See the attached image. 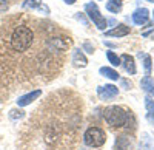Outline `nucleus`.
<instances>
[{
    "label": "nucleus",
    "mask_w": 154,
    "mask_h": 150,
    "mask_svg": "<svg viewBox=\"0 0 154 150\" xmlns=\"http://www.w3.org/2000/svg\"><path fill=\"white\" fill-rule=\"evenodd\" d=\"M34 42H35V34H34L32 28L28 27L26 23L17 25L11 33L9 43H11V48L17 53L28 51V49L34 45Z\"/></svg>",
    "instance_id": "nucleus-1"
},
{
    "label": "nucleus",
    "mask_w": 154,
    "mask_h": 150,
    "mask_svg": "<svg viewBox=\"0 0 154 150\" xmlns=\"http://www.w3.org/2000/svg\"><path fill=\"white\" fill-rule=\"evenodd\" d=\"M103 116H105V121L108 122V126H111V127H123L128 122L130 111H125L122 107H117V105H111V107L105 108Z\"/></svg>",
    "instance_id": "nucleus-2"
},
{
    "label": "nucleus",
    "mask_w": 154,
    "mask_h": 150,
    "mask_svg": "<svg viewBox=\"0 0 154 150\" xmlns=\"http://www.w3.org/2000/svg\"><path fill=\"white\" fill-rule=\"evenodd\" d=\"M83 141L89 147H100V145L105 144L106 136H105V132L102 129H99V127H89L85 132V135H83Z\"/></svg>",
    "instance_id": "nucleus-3"
},
{
    "label": "nucleus",
    "mask_w": 154,
    "mask_h": 150,
    "mask_svg": "<svg viewBox=\"0 0 154 150\" xmlns=\"http://www.w3.org/2000/svg\"><path fill=\"white\" fill-rule=\"evenodd\" d=\"M85 11H86V14H88V17L91 19L93 22H94V25L99 28V30H105L106 28V19L100 14V11H99V8H97V5L96 3H86L85 5Z\"/></svg>",
    "instance_id": "nucleus-4"
},
{
    "label": "nucleus",
    "mask_w": 154,
    "mask_h": 150,
    "mask_svg": "<svg viewBox=\"0 0 154 150\" xmlns=\"http://www.w3.org/2000/svg\"><path fill=\"white\" fill-rule=\"evenodd\" d=\"M97 94L102 101H108V99H112L119 94V88L116 85H105V87H99L97 88Z\"/></svg>",
    "instance_id": "nucleus-5"
},
{
    "label": "nucleus",
    "mask_w": 154,
    "mask_h": 150,
    "mask_svg": "<svg viewBox=\"0 0 154 150\" xmlns=\"http://www.w3.org/2000/svg\"><path fill=\"white\" fill-rule=\"evenodd\" d=\"M42 94V90H34V91H31V93H28V94H23V96H20L19 99H17V105L19 107H26V105H29L32 101H35V99Z\"/></svg>",
    "instance_id": "nucleus-6"
},
{
    "label": "nucleus",
    "mask_w": 154,
    "mask_h": 150,
    "mask_svg": "<svg viewBox=\"0 0 154 150\" xmlns=\"http://www.w3.org/2000/svg\"><path fill=\"white\" fill-rule=\"evenodd\" d=\"M148 17H149V11L146 8H139L134 11V14H133V20L134 23L137 25H143L148 22Z\"/></svg>",
    "instance_id": "nucleus-7"
},
{
    "label": "nucleus",
    "mask_w": 154,
    "mask_h": 150,
    "mask_svg": "<svg viewBox=\"0 0 154 150\" xmlns=\"http://www.w3.org/2000/svg\"><path fill=\"white\" fill-rule=\"evenodd\" d=\"M120 62H122V65L125 68L126 73H130V74H134L136 73V64H134V57L130 56V54H123L120 57Z\"/></svg>",
    "instance_id": "nucleus-8"
},
{
    "label": "nucleus",
    "mask_w": 154,
    "mask_h": 150,
    "mask_svg": "<svg viewBox=\"0 0 154 150\" xmlns=\"http://www.w3.org/2000/svg\"><path fill=\"white\" fill-rule=\"evenodd\" d=\"M126 34H130V27H125V25H117L114 30L105 33L106 37H123Z\"/></svg>",
    "instance_id": "nucleus-9"
},
{
    "label": "nucleus",
    "mask_w": 154,
    "mask_h": 150,
    "mask_svg": "<svg viewBox=\"0 0 154 150\" xmlns=\"http://www.w3.org/2000/svg\"><path fill=\"white\" fill-rule=\"evenodd\" d=\"M72 64L75 67H86L88 60H86L85 54L82 53V49H74V53H72Z\"/></svg>",
    "instance_id": "nucleus-10"
},
{
    "label": "nucleus",
    "mask_w": 154,
    "mask_h": 150,
    "mask_svg": "<svg viewBox=\"0 0 154 150\" xmlns=\"http://www.w3.org/2000/svg\"><path fill=\"white\" fill-rule=\"evenodd\" d=\"M130 147H131V139L128 136H120L116 141V150H128Z\"/></svg>",
    "instance_id": "nucleus-11"
},
{
    "label": "nucleus",
    "mask_w": 154,
    "mask_h": 150,
    "mask_svg": "<svg viewBox=\"0 0 154 150\" xmlns=\"http://www.w3.org/2000/svg\"><path fill=\"white\" fill-rule=\"evenodd\" d=\"M106 9L109 12H114V14L120 12L122 11V0H109V2H106Z\"/></svg>",
    "instance_id": "nucleus-12"
},
{
    "label": "nucleus",
    "mask_w": 154,
    "mask_h": 150,
    "mask_svg": "<svg viewBox=\"0 0 154 150\" xmlns=\"http://www.w3.org/2000/svg\"><path fill=\"white\" fill-rule=\"evenodd\" d=\"M100 74H103V76H106L108 79H112V81H117L120 78L119 73L116 70H112V68H109V67H102L100 68Z\"/></svg>",
    "instance_id": "nucleus-13"
},
{
    "label": "nucleus",
    "mask_w": 154,
    "mask_h": 150,
    "mask_svg": "<svg viewBox=\"0 0 154 150\" xmlns=\"http://www.w3.org/2000/svg\"><path fill=\"white\" fill-rule=\"evenodd\" d=\"M140 87H142L145 91H148V93H154V82H152V79L149 76H145L142 81H140Z\"/></svg>",
    "instance_id": "nucleus-14"
},
{
    "label": "nucleus",
    "mask_w": 154,
    "mask_h": 150,
    "mask_svg": "<svg viewBox=\"0 0 154 150\" xmlns=\"http://www.w3.org/2000/svg\"><path fill=\"white\" fill-rule=\"evenodd\" d=\"M145 107L148 110V119L151 122H154V101L152 99H149V97L145 99Z\"/></svg>",
    "instance_id": "nucleus-15"
},
{
    "label": "nucleus",
    "mask_w": 154,
    "mask_h": 150,
    "mask_svg": "<svg viewBox=\"0 0 154 150\" xmlns=\"http://www.w3.org/2000/svg\"><path fill=\"white\" fill-rule=\"evenodd\" d=\"M42 0H25L23 2V8L25 9H35V8H40Z\"/></svg>",
    "instance_id": "nucleus-16"
},
{
    "label": "nucleus",
    "mask_w": 154,
    "mask_h": 150,
    "mask_svg": "<svg viewBox=\"0 0 154 150\" xmlns=\"http://www.w3.org/2000/svg\"><path fill=\"white\" fill-rule=\"evenodd\" d=\"M106 57H108V60L111 62L112 65H120V57L116 54V53H112V51H106Z\"/></svg>",
    "instance_id": "nucleus-17"
},
{
    "label": "nucleus",
    "mask_w": 154,
    "mask_h": 150,
    "mask_svg": "<svg viewBox=\"0 0 154 150\" xmlns=\"http://www.w3.org/2000/svg\"><path fill=\"white\" fill-rule=\"evenodd\" d=\"M145 60H143V67H145V71H146V76H149L151 73V57L148 54H143Z\"/></svg>",
    "instance_id": "nucleus-18"
},
{
    "label": "nucleus",
    "mask_w": 154,
    "mask_h": 150,
    "mask_svg": "<svg viewBox=\"0 0 154 150\" xmlns=\"http://www.w3.org/2000/svg\"><path fill=\"white\" fill-rule=\"evenodd\" d=\"M9 116H11L12 119H17V118L22 119V118L25 116V113H23V111H20V110H19V111H17V110H11V111H9Z\"/></svg>",
    "instance_id": "nucleus-19"
},
{
    "label": "nucleus",
    "mask_w": 154,
    "mask_h": 150,
    "mask_svg": "<svg viewBox=\"0 0 154 150\" xmlns=\"http://www.w3.org/2000/svg\"><path fill=\"white\" fill-rule=\"evenodd\" d=\"M8 9V2L6 0H0V12H5Z\"/></svg>",
    "instance_id": "nucleus-20"
},
{
    "label": "nucleus",
    "mask_w": 154,
    "mask_h": 150,
    "mask_svg": "<svg viewBox=\"0 0 154 150\" xmlns=\"http://www.w3.org/2000/svg\"><path fill=\"white\" fill-rule=\"evenodd\" d=\"M85 48L88 49V53H93V51H94V48H93L91 45H89V43H85Z\"/></svg>",
    "instance_id": "nucleus-21"
},
{
    "label": "nucleus",
    "mask_w": 154,
    "mask_h": 150,
    "mask_svg": "<svg viewBox=\"0 0 154 150\" xmlns=\"http://www.w3.org/2000/svg\"><path fill=\"white\" fill-rule=\"evenodd\" d=\"M140 150H152V148H151V145H149V144H146V145H143V144H142V145H140Z\"/></svg>",
    "instance_id": "nucleus-22"
},
{
    "label": "nucleus",
    "mask_w": 154,
    "mask_h": 150,
    "mask_svg": "<svg viewBox=\"0 0 154 150\" xmlns=\"http://www.w3.org/2000/svg\"><path fill=\"white\" fill-rule=\"evenodd\" d=\"M63 2H65V3H68V5H72V3L75 2V0H63Z\"/></svg>",
    "instance_id": "nucleus-23"
},
{
    "label": "nucleus",
    "mask_w": 154,
    "mask_h": 150,
    "mask_svg": "<svg viewBox=\"0 0 154 150\" xmlns=\"http://www.w3.org/2000/svg\"><path fill=\"white\" fill-rule=\"evenodd\" d=\"M152 25H154V12H152Z\"/></svg>",
    "instance_id": "nucleus-24"
},
{
    "label": "nucleus",
    "mask_w": 154,
    "mask_h": 150,
    "mask_svg": "<svg viewBox=\"0 0 154 150\" xmlns=\"http://www.w3.org/2000/svg\"><path fill=\"white\" fill-rule=\"evenodd\" d=\"M148 2H154V0H148Z\"/></svg>",
    "instance_id": "nucleus-25"
}]
</instances>
